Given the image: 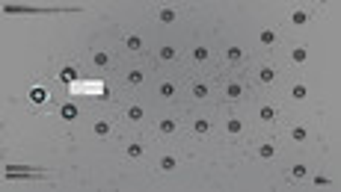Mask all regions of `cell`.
I'll return each mask as SVG.
<instances>
[{"mask_svg":"<svg viewBox=\"0 0 341 192\" xmlns=\"http://www.w3.org/2000/svg\"><path fill=\"white\" fill-rule=\"evenodd\" d=\"M71 95H95V98H107V86L101 80H77L74 86H68Z\"/></svg>","mask_w":341,"mask_h":192,"instance_id":"obj_1","label":"cell"},{"mask_svg":"<svg viewBox=\"0 0 341 192\" xmlns=\"http://www.w3.org/2000/svg\"><path fill=\"white\" fill-rule=\"evenodd\" d=\"M122 48L128 54H143V50H146V42H143L137 32H128V36H122Z\"/></svg>","mask_w":341,"mask_h":192,"instance_id":"obj_2","label":"cell"},{"mask_svg":"<svg viewBox=\"0 0 341 192\" xmlns=\"http://www.w3.org/2000/svg\"><path fill=\"white\" fill-rule=\"evenodd\" d=\"M288 21H291V27H306V24L311 21V12L309 9H291Z\"/></svg>","mask_w":341,"mask_h":192,"instance_id":"obj_3","label":"cell"},{"mask_svg":"<svg viewBox=\"0 0 341 192\" xmlns=\"http://www.w3.org/2000/svg\"><path fill=\"white\" fill-rule=\"evenodd\" d=\"M276 118H279L276 106H270V104L258 106V122H261V124H276Z\"/></svg>","mask_w":341,"mask_h":192,"instance_id":"obj_4","label":"cell"},{"mask_svg":"<svg viewBox=\"0 0 341 192\" xmlns=\"http://www.w3.org/2000/svg\"><path fill=\"white\" fill-rule=\"evenodd\" d=\"M190 95L196 98V100H208V98H211V86H208L205 80H193V86H190Z\"/></svg>","mask_w":341,"mask_h":192,"instance_id":"obj_5","label":"cell"},{"mask_svg":"<svg viewBox=\"0 0 341 192\" xmlns=\"http://www.w3.org/2000/svg\"><path fill=\"white\" fill-rule=\"evenodd\" d=\"M157 60L160 62H175L178 60V48L175 44H160L157 48Z\"/></svg>","mask_w":341,"mask_h":192,"instance_id":"obj_6","label":"cell"},{"mask_svg":"<svg viewBox=\"0 0 341 192\" xmlns=\"http://www.w3.org/2000/svg\"><path fill=\"white\" fill-rule=\"evenodd\" d=\"M258 83L261 86H273L276 83V68L273 65H261L258 68Z\"/></svg>","mask_w":341,"mask_h":192,"instance_id":"obj_7","label":"cell"},{"mask_svg":"<svg viewBox=\"0 0 341 192\" xmlns=\"http://www.w3.org/2000/svg\"><path fill=\"white\" fill-rule=\"evenodd\" d=\"M157 130H160V136H172V133H178V122H175L172 116H163V118L157 122Z\"/></svg>","mask_w":341,"mask_h":192,"instance_id":"obj_8","label":"cell"},{"mask_svg":"<svg viewBox=\"0 0 341 192\" xmlns=\"http://www.w3.org/2000/svg\"><path fill=\"white\" fill-rule=\"evenodd\" d=\"M157 21L169 27V24H175V21H178V12H175L172 6H160V9H157Z\"/></svg>","mask_w":341,"mask_h":192,"instance_id":"obj_9","label":"cell"},{"mask_svg":"<svg viewBox=\"0 0 341 192\" xmlns=\"http://www.w3.org/2000/svg\"><path fill=\"white\" fill-rule=\"evenodd\" d=\"M125 83H128V86H134V89H137V86H143V83H146V71H143V68H131V71L125 74Z\"/></svg>","mask_w":341,"mask_h":192,"instance_id":"obj_10","label":"cell"},{"mask_svg":"<svg viewBox=\"0 0 341 192\" xmlns=\"http://www.w3.org/2000/svg\"><path fill=\"white\" fill-rule=\"evenodd\" d=\"M146 118V110L140 106V104H134V106H128L125 110V122H131V124H140Z\"/></svg>","mask_w":341,"mask_h":192,"instance_id":"obj_11","label":"cell"},{"mask_svg":"<svg viewBox=\"0 0 341 192\" xmlns=\"http://www.w3.org/2000/svg\"><path fill=\"white\" fill-rule=\"evenodd\" d=\"M175 95H178V86H175L172 80H163V83L157 86V98H163V100H172Z\"/></svg>","mask_w":341,"mask_h":192,"instance_id":"obj_12","label":"cell"},{"mask_svg":"<svg viewBox=\"0 0 341 192\" xmlns=\"http://www.w3.org/2000/svg\"><path fill=\"white\" fill-rule=\"evenodd\" d=\"M157 168L166 172V174H172V172L178 168V157H175V154H163V157L157 160Z\"/></svg>","mask_w":341,"mask_h":192,"instance_id":"obj_13","label":"cell"},{"mask_svg":"<svg viewBox=\"0 0 341 192\" xmlns=\"http://www.w3.org/2000/svg\"><path fill=\"white\" fill-rule=\"evenodd\" d=\"M222 95H225V100H241L244 98V83H235V80L225 83V92Z\"/></svg>","mask_w":341,"mask_h":192,"instance_id":"obj_14","label":"cell"},{"mask_svg":"<svg viewBox=\"0 0 341 192\" xmlns=\"http://www.w3.org/2000/svg\"><path fill=\"white\" fill-rule=\"evenodd\" d=\"M288 98H291V100H297V104H303V100L309 98V86H306V83H294V86H291V92H288Z\"/></svg>","mask_w":341,"mask_h":192,"instance_id":"obj_15","label":"cell"},{"mask_svg":"<svg viewBox=\"0 0 341 192\" xmlns=\"http://www.w3.org/2000/svg\"><path fill=\"white\" fill-rule=\"evenodd\" d=\"M60 80L65 83V86H74V83H77V68H74V65H62V68H60Z\"/></svg>","mask_w":341,"mask_h":192,"instance_id":"obj_16","label":"cell"},{"mask_svg":"<svg viewBox=\"0 0 341 192\" xmlns=\"http://www.w3.org/2000/svg\"><path fill=\"white\" fill-rule=\"evenodd\" d=\"M143 154H146L143 142H131V145L125 148V160H143Z\"/></svg>","mask_w":341,"mask_h":192,"instance_id":"obj_17","label":"cell"},{"mask_svg":"<svg viewBox=\"0 0 341 192\" xmlns=\"http://www.w3.org/2000/svg\"><path fill=\"white\" fill-rule=\"evenodd\" d=\"M244 56H247V54H244V48H238V44H229V50H225V60H229L232 65H241V62H244Z\"/></svg>","mask_w":341,"mask_h":192,"instance_id":"obj_18","label":"cell"},{"mask_svg":"<svg viewBox=\"0 0 341 192\" xmlns=\"http://www.w3.org/2000/svg\"><path fill=\"white\" fill-rule=\"evenodd\" d=\"M92 133H95V136H101V139H107V136L113 133V124H110L107 118H98V122L92 124Z\"/></svg>","mask_w":341,"mask_h":192,"instance_id":"obj_19","label":"cell"},{"mask_svg":"<svg viewBox=\"0 0 341 192\" xmlns=\"http://www.w3.org/2000/svg\"><path fill=\"white\" fill-rule=\"evenodd\" d=\"M291 62H294V65H306V62H309V48H306V44L294 48V50H291Z\"/></svg>","mask_w":341,"mask_h":192,"instance_id":"obj_20","label":"cell"},{"mask_svg":"<svg viewBox=\"0 0 341 192\" xmlns=\"http://www.w3.org/2000/svg\"><path fill=\"white\" fill-rule=\"evenodd\" d=\"M110 62H113V60H110V54H107V50H95V54H92V65H95V68H101V71H104V68H110Z\"/></svg>","mask_w":341,"mask_h":192,"instance_id":"obj_21","label":"cell"},{"mask_svg":"<svg viewBox=\"0 0 341 192\" xmlns=\"http://www.w3.org/2000/svg\"><path fill=\"white\" fill-rule=\"evenodd\" d=\"M193 133H196V136H208V133H211V118H205V116L196 118V122H193Z\"/></svg>","mask_w":341,"mask_h":192,"instance_id":"obj_22","label":"cell"},{"mask_svg":"<svg viewBox=\"0 0 341 192\" xmlns=\"http://www.w3.org/2000/svg\"><path fill=\"white\" fill-rule=\"evenodd\" d=\"M60 118H62V122H74V118H77V106H74L71 100L60 106Z\"/></svg>","mask_w":341,"mask_h":192,"instance_id":"obj_23","label":"cell"},{"mask_svg":"<svg viewBox=\"0 0 341 192\" xmlns=\"http://www.w3.org/2000/svg\"><path fill=\"white\" fill-rule=\"evenodd\" d=\"M258 42H261L264 48H273V44L279 42V36H276V30H261L258 32Z\"/></svg>","mask_w":341,"mask_h":192,"instance_id":"obj_24","label":"cell"},{"mask_svg":"<svg viewBox=\"0 0 341 192\" xmlns=\"http://www.w3.org/2000/svg\"><path fill=\"white\" fill-rule=\"evenodd\" d=\"M258 157H261V160H273V157H276V145H273V142H261V145H258Z\"/></svg>","mask_w":341,"mask_h":192,"instance_id":"obj_25","label":"cell"},{"mask_svg":"<svg viewBox=\"0 0 341 192\" xmlns=\"http://www.w3.org/2000/svg\"><path fill=\"white\" fill-rule=\"evenodd\" d=\"M225 133H229V136H241V133H244V122H241V118H229V122H225Z\"/></svg>","mask_w":341,"mask_h":192,"instance_id":"obj_26","label":"cell"},{"mask_svg":"<svg viewBox=\"0 0 341 192\" xmlns=\"http://www.w3.org/2000/svg\"><path fill=\"white\" fill-rule=\"evenodd\" d=\"M291 139H294V142H306V139H309V128H306V124H294V128H291Z\"/></svg>","mask_w":341,"mask_h":192,"instance_id":"obj_27","label":"cell"},{"mask_svg":"<svg viewBox=\"0 0 341 192\" xmlns=\"http://www.w3.org/2000/svg\"><path fill=\"white\" fill-rule=\"evenodd\" d=\"M208 56H211V50H208V48H205V44H196V48H193V62H208Z\"/></svg>","mask_w":341,"mask_h":192,"instance_id":"obj_28","label":"cell"},{"mask_svg":"<svg viewBox=\"0 0 341 192\" xmlns=\"http://www.w3.org/2000/svg\"><path fill=\"white\" fill-rule=\"evenodd\" d=\"M45 100H48V92H45L42 86H33V89H30V104L39 106V104H45Z\"/></svg>","mask_w":341,"mask_h":192,"instance_id":"obj_29","label":"cell"},{"mask_svg":"<svg viewBox=\"0 0 341 192\" xmlns=\"http://www.w3.org/2000/svg\"><path fill=\"white\" fill-rule=\"evenodd\" d=\"M303 178H309V166H306V162H297V166L291 168V180H303Z\"/></svg>","mask_w":341,"mask_h":192,"instance_id":"obj_30","label":"cell"},{"mask_svg":"<svg viewBox=\"0 0 341 192\" xmlns=\"http://www.w3.org/2000/svg\"><path fill=\"white\" fill-rule=\"evenodd\" d=\"M314 186H329V178L326 174H314Z\"/></svg>","mask_w":341,"mask_h":192,"instance_id":"obj_31","label":"cell"}]
</instances>
